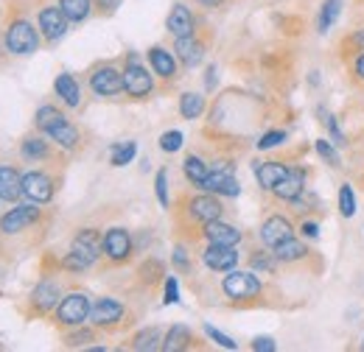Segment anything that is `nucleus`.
<instances>
[{"label": "nucleus", "instance_id": "f257e3e1", "mask_svg": "<svg viewBox=\"0 0 364 352\" xmlns=\"http://www.w3.org/2000/svg\"><path fill=\"white\" fill-rule=\"evenodd\" d=\"M104 252V238L95 232V229H82L76 238H73V246H70V255L65 258V268L70 271H85L90 268Z\"/></svg>", "mask_w": 364, "mask_h": 352}, {"label": "nucleus", "instance_id": "f03ea898", "mask_svg": "<svg viewBox=\"0 0 364 352\" xmlns=\"http://www.w3.org/2000/svg\"><path fill=\"white\" fill-rule=\"evenodd\" d=\"M37 45H40V37H37V28H34L31 23L17 20V23L9 26V31H6V48H9L11 53L26 56V53H34Z\"/></svg>", "mask_w": 364, "mask_h": 352}, {"label": "nucleus", "instance_id": "7ed1b4c3", "mask_svg": "<svg viewBox=\"0 0 364 352\" xmlns=\"http://www.w3.org/2000/svg\"><path fill=\"white\" fill-rule=\"evenodd\" d=\"M90 299L85 294H68L56 308V319L62 324H68V327H79V324H85L90 319Z\"/></svg>", "mask_w": 364, "mask_h": 352}, {"label": "nucleus", "instance_id": "20e7f679", "mask_svg": "<svg viewBox=\"0 0 364 352\" xmlns=\"http://www.w3.org/2000/svg\"><path fill=\"white\" fill-rule=\"evenodd\" d=\"M222 288H225V294H228L230 299H252L261 291V282L250 271H232V274L225 277Z\"/></svg>", "mask_w": 364, "mask_h": 352}, {"label": "nucleus", "instance_id": "39448f33", "mask_svg": "<svg viewBox=\"0 0 364 352\" xmlns=\"http://www.w3.org/2000/svg\"><path fill=\"white\" fill-rule=\"evenodd\" d=\"M151 87H154L151 73H149L143 65H137V59L132 56L129 65H127V70H124V89H127L132 98H143V95L151 92Z\"/></svg>", "mask_w": 364, "mask_h": 352}, {"label": "nucleus", "instance_id": "423d86ee", "mask_svg": "<svg viewBox=\"0 0 364 352\" xmlns=\"http://www.w3.org/2000/svg\"><path fill=\"white\" fill-rule=\"evenodd\" d=\"M37 219H40V207H34V202L31 204H20V207H11L0 219V229L6 235H14V232H23L28 224H34Z\"/></svg>", "mask_w": 364, "mask_h": 352}, {"label": "nucleus", "instance_id": "0eeeda50", "mask_svg": "<svg viewBox=\"0 0 364 352\" xmlns=\"http://www.w3.org/2000/svg\"><path fill=\"white\" fill-rule=\"evenodd\" d=\"M23 196H28L34 204H48L53 199V182L40 171H28L23 176Z\"/></svg>", "mask_w": 364, "mask_h": 352}, {"label": "nucleus", "instance_id": "6e6552de", "mask_svg": "<svg viewBox=\"0 0 364 352\" xmlns=\"http://www.w3.org/2000/svg\"><path fill=\"white\" fill-rule=\"evenodd\" d=\"M90 87L95 95H104V98L118 95L124 89V73L115 70V67H109V65L107 67H98L90 76Z\"/></svg>", "mask_w": 364, "mask_h": 352}, {"label": "nucleus", "instance_id": "1a4fd4ad", "mask_svg": "<svg viewBox=\"0 0 364 352\" xmlns=\"http://www.w3.org/2000/svg\"><path fill=\"white\" fill-rule=\"evenodd\" d=\"M202 260H205V265H208V268H213V271H232V268H235V263H238V252H235V246L210 243V246L205 249Z\"/></svg>", "mask_w": 364, "mask_h": 352}, {"label": "nucleus", "instance_id": "9d476101", "mask_svg": "<svg viewBox=\"0 0 364 352\" xmlns=\"http://www.w3.org/2000/svg\"><path fill=\"white\" fill-rule=\"evenodd\" d=\"M68 17L62 14V9L59 6H48L40 11V28H43V34H46L50 43H56V40H62L65 34H68Z\"/></svg>", "mask_w": 364, "mask_h": 352}, {"label": "nucleus", "instance_id": "9b49d317", "mask_svg": "<svg viewBox=\"0 0 364 352\" xmlns=\"http://www.w3.org/2000/svg\"><path fill=\"white\" fill-rule=\"evenodd\" d=\"M104 252L112 258V260H127L129 252H132V238L127 229L121 226H112L107 235H104Z\"/></svg>", "mask_w": 364, "mask_h": 352}, {"label": "nucleus", "instance_id": "f8f14e48", "mask_svg": "<svg viewBox=\"0 0 364 352\" xmlns=\"http://www.w3.org/2000/svg\"><path fill=\"white\" fill-rule=\"evenodd\" d=\"M202 190H208V193H219V196H238V193H241L235 176L230 174L228 168L210 171L208 179H205V185H202Z\"/></svg>", "mask_w": 364, "mask_h": 352}, {"label": "nucleus", "instance_id": "ddd939ff", "mask_svg": "<svg viewBox=\"0 0 364 352\" xmlns=\"http://www.w3.org/2000/svg\"><path fill=\"white\" fill-rule=\"evenodd\" d=\"M121 319H124V305L115 302V299H107V297H104V299H98L90 308V321L98 324V327L115 324V321H121Z\"/></svg>", "mask_w": 364, "mask_h": 352}, {"label": "nucleus", "instance_id": "4468645a", "mask_svg": "<svg viewBox=\"0 0 364 352\" xmlns=\"http://www.w3.org/2000/svg\"><path fill=\"white\" fill-rule=\"evenodd\" d=\"M286 238H291V224L289 219H283V216H272V219L264 221V226H261V241L267 243V246H277L280 241H286Z\"/></svg>", "mask_w": 364, "mask_h": 352}, {"label": "nucleus", "instance_id": "2eb2a0df", "mask_svg": "<svg viewBox=\"0 0 364 352\" xmlns=\"http://www.w3.org/2000/svg\"><path fill=\"white\" fill-rule=\"evenodd\" d=\"M191 216L196 221H202V224H208V221H216L222 219V204H219V199L216 196H196L193 202H191Z\"/></svg>", "mask_w": 364, "mask_h": 352}, {"label": "nucleus", "instance_id": "dca6fc26", "mask_svg": "<svg viewBox=\"0 0 364 352\" xmlns=\"http://www.w3.org/2000/svg\"><path fill=\"white\" fill-rule=\"evenodd\" d=\"M166 26H168V31H171L174 37H191V34H193V14H191V9L177 3V6L171 9V14H168Z\"/></svg>", "mask_w": 364, "mask_h": 352}, {"label": "nucleus", "instance_id": "f3484780", "mask_svg": "<svg viewBox=\"0 0 364 352\" xmlns=\"http://www.w3.org/2000/svg\"><path fill=\"white\" fill-rule=\"evenodd\" d=\"M205 238L210 241V243H225V246H235L238 241H241V232L235 229V226H230V224H222V221H208L205 224Z\"/></svg>", "mask_w": 364, "mask_h": 352}, {"label": "nucleus", "instance_id": "a211bd4d", "mask_svg": "<svg viewBox=\"0 0 364 352\" xmlns=\"http://www.w3.org/2000/svg\"><path fill=\"white\" fill-rule=\"evenodd\" d=\"M303 187H306V176L303 171H289L283 182H277L274 185V196L277 199H286V202H297L300 199V193H303Z\"/></svg>", "mask_w": 364, "mask_h": 352}, {"label": "nucleus", "instance_id": "6ab92c4d", "mask_svg": "<svg viewBox=\"0 0 364 352\" xmlns=\"http://www.w3.org/2000/svg\"><path fill=\"white\" fill-rule=\"evenodd\" d=\"M20 196H23V176L14 168L3 165L0 168V199L3 202H17Z\"/></svg>", "mask_w": 364, "mask_h": 352}, {"label": "nucleus", "instance_id": "aec40b11", "mask_svg": "<svg viewBox=\"0 0 364 352\" xmlns=\"http://www.w3.org/2000/svg\"><path fill=\"white\" fill-rule=\"evenodd\" d=\"M149 62H151V70L163 79H174L177 76V59L166 50V48H151L149 50Z\"/></svg>", "mask_w": 364, "mask_h": 352}, {"label": "nucleus", "instance_id": "412c9836", "mask_svg": "<svg viewBox=\"0 0 364 352\" xmlns=\"http://www.w3.org/2000/svg\"><path fill=\"white\" fill-rule=\"evenodd\" d=\"M53 87H56V95H59L68 106H79V101H82V89H79V82H76L70 73H59L56 82H53Z\"/></svg>", "mask_w": 364, "mask_h": 352}, {"label": "nucleus", "instance_id": "4be33fe9", "mask_svg": "<svg viewBox=\"0 0 364 352\" xmlns=\"http://www.w3.org/2000/svg\"><path fill=\"white\" fill-rule=\"evenodd\" d=\"M286 174H289V168H286V165H280V163H261V165L255 168L258 185H261L264 190H274V185H277V182H283Z\"/></svg>", "mask_w": 364, "mask_h": 352}, {"label": "nucleus", "instance_id": "5701e85b", "mask_svg": "<svg viewBox=\"0 0 364 352\" xmlns=\"http://www.w3.org/2000/svg\"><path fill=\"white\" fill-rule=\"evenodd\" d=\"M177 56L182 59V65H188V67H196L199 62H202V56H205V50H202V45L193 40V34L191 37H177Z\"/></svg>", "mask_w": 364, "mask_h": 352}, {"label": "nucleus", "instance_id": "b1692460", "mask_svg": "<svg viewBox=\"0 0 364 352\" xmlns=\"http://www.w3.org/2000/svg\"><path fill=\"white\" fill-rule=\"evenodd\" d=\"M46 134L53 140V143H59L62 148H76V143H79V129H76V126H70L65 118H62L59 123H53Z\"/></svg>", "mask_w": 364, "mask_h": 352}, {"label": "nucleus", "instance_id": "393cba45", "mask_svg": "<svg viewBox=\"0 0 364 352\" xmlns=\"http://www.w3.org/2000/svg\"><path fill=\"white\" fill-rule=\"evenodd\" d=\"M274 260H283V263H294V260H300V258H306V246L300 243V241H294V235L291 238H286V241H280L277 246H274Z\"/></svg>", "mask_w": 364, "mask_h": 352}, {"label": "nucleus", "instance_id": "a878e982", "mask_svg": "<svg viewBox=\"0 0 364 352\" xmlns=\"http://www.w3.org/2000/svg\"><path fill=\"white\" fill-rule=\"evenodd\" d=\"M31 302L37 305V310H53V305L59 302V288H56V282H40V285L34 288Z\"/></svg>", "mask_w": 364, "mask_h": 352}, {"label": "nucleus", "instance_id": "bb28decb", "mask_svg": "<svg viewBox=\"0 0 364 352\" xmlns=\"http://www.w3.org/2000/svg\"><path fill=\"white\" fill-rule=\"evenodd\" d=\"M59 9L70 23H82L90 17L92 0H59Z\"/></svg>", "mask_w": 364, "mask_h": 352}, {"label": "nucleus", "instance_id": "cd10ccee", "mask_svg": "<svg viewBox=\"0 0 364 352\" xmlns=\"http://www.w3.org/2000/svg\"><path fill=\"white\" fill-rule=\"evenodd\" d=\"M191 344V330L185 327V324H174L168 333H166V339H163V350L166 352H180L185 350Z\"/></svg>", "mask_w": 364, "mask_h": 352}, {"label": "nucleus", "instance_id": "c85d7f7f", "mask_svg": "<svg viewBox=\"0 0 364 352\" xmlns=\"http://www.w3.org/2000/svg\"><path fill=\"white\" fill-rule=\"evenodd\" d=\"M202 109H205V98H202L199 92H185V95L180 98V115L185 118V121L199 118Z\"/></svg>", "mask_w": 364, "mask_h": 352}, {"label": "nucleus", "instance_id": "c756f323", "mask_svg": "<svg viewBox=\"0 0 364 352\" xmlns=\"http://www.w3.org/2000/svg\"><path fill=\"white\" fill-rule=\"evenodd\" d=\"M182 168H185V176H188L196 187H202V185H205V179H208V174H210V171H208V165H205L199 157H193V154L185 160V165H182Z\"/></svg>", "mask_w": 364, "mask_h": 352}, {"label": "nucleus", "instance_id": "7c9ffc66", "mask_svg": "<svg viewBox=\"0 0 364 352\" xmlns=\"http://www.w3.org/2000/svg\"><path fill=\"white\" fill-rule=\"evenodd\" d=\"M163 333L157 330V327H149V330H143V333H137V339H135V350L140 352H151V350H163Z\"/></svg>", "mask_w": 364, "mask_h": 352}, {"label": "nucleus", "instance_id": "2f4dec72", "mask_svg": "<svg viewBox=\"0 0 364 352\" xmlns=\"http://www.w3.org/2000/svg\"><path fill=\"white\" fill-rule=\"evenodd\" d=\"M135 154H137L135 143H118V145H112V165L115 168H124V165H129L135 160Z\"/></svg>", "mask_w": 364, "mask_h": 352}, {"label": "nucleus", "instance_id": "473e14b6", "mask_svg": "<svg viewBox=\"0 0 364 352\" xmlns=\"http://www.w3.org/2000/svg\"><path fill=\"white\" fill-rule=\"evenodd\" d=\"M339 11H342V0H325L322 14H319V31H328V28L336 23Z\"/></svg>", "mask_w": 364, "mask_h": 352}, {"label": "nucleus", "instance_id": "72a5a7b5", "mask_svg": "<svg viewBox=\"0 0 364 352\" xmlns=\"http://www.w3.org/2000/svg\"><path fill=\"white\" fill-rule=\"evenodd\" d=\"M339 213L345 219H353L356 216V196H353V187L350 185H342L339 187Z\"/></svg>", "mask_w": 364, "mask_h": 352}, {"label": "nucleus", "instance_id": "f704fd0d", "mask_svg": "<svg viewBox=\"0 0 364 352\" xmlns=\"http://www.w3.org/2000/svg\"><path fill=\"white\" fill-rule=\"evenodd\" d=\"M23 157L26 160H43L48 154V145L46 140H40V137H28V140H23Z\"/></svg>", "mask_w": 364, "mask_h": 352}, {"label": "nucleus", "instance_id": "c9c22d12", "mask_svg": "<svg viewBox=\"0 0 364 352\" xmlns=\"http://www.w3.org/2000/svg\"><path fill=\"white\" fill-rule=\"evenodd\" d=\"M65 115L59 112V109H53V106H40L37 109V129H43V132H48L53 123H59Z\"/></svg>", "mask_w": 364, "mask_h": 352}, {"label": "nucleus", "instance_id": "e433bc0d", "mask_svg": "<svg viewBox=\"0 0 364 352\" xmlns=\"http://www.w3.org/2000/svg\"><path fill=\"white\" fill-rule=\"evenodd\" d=\"M154 190H157L160 207H168V171H157V176H154Z\"/></svg>", "mask_w": 364, "mask_h": 352}, {"label": "nucleus", "instance_id": "4c0bfd02", "mask_svg": "<svg viewBox=\"0 0 364 352\" xmlns=\"http://www.w3.org/2000/svg\"><path fill=\"white\" fill-rule=\"evenodd\" d=\"M317 154L325 160V163H331L333 168H339L342 163H339V154H336V148L328 143V140H317Z\"/></svg>", "mask_w": 364, "mask_h": 352}, {"label": "nucleus", "instance_id": "58836bf2", "mask_svg": "<svg viewBox=\"0 0 364 352\" xmlns=\"http://www.w3.org/2000/svg\"><path fill=\"white\" fill-rule=\"evenodd\" d=\"M205 333H208V339H213L219 347H225V350H238V344H235L230 336H225L222 330H216L213 324H205Z\"/></svg>", "mask_w": 364, "mask_h": 352}, {"label": "nucleus", "instance_id": "ea45409f", "mask_svg": "<svg viewBox=\"0 0 364 352\" xmlns=\"http://www.w3.org/2000/svg\"><path fill=\"white\" fill-rule=\"evenodd\" d=\"M160 148L163 151H168V154H174V151H180L182 148V132H166L163 137H160Z\"/></svg>", "mask_w": 364, "mask_h": 352}, {"label": "nucleus", "instance_id": "a19ab883", "mask_svg": "<svg viewBox=\"0 0 364 352\" xmlns=\"http://www.w3.org/2000/svg\"><path fill=\"white\" fill-rule=\"evenodd\" d=\"M163 302H166V305H177V302H180V285H177L174 277L166 280V297H163Z\"/></svg>", "mask_w": 364, "mask_h": 352}, {"label": "nucleus", "instance_id": "79ce46f5", "mask_svg": "<svg viewBox=\"0 0 364 352\" xmlns=\"http://www.w3.org/2000/svg\"><path fill=\"white\" fill-rule=\"evenodd\" d=\"M286 140V132H267L261 140H258V148L261 151H267V148H274V145H280Z\"/></svg>", "mask_w": 364, "mask_h": 352}, {"label": "nucleus", "instance_id": "37998d69", "mask_svg": "<svg viewBox=\"0 0 364 352\" xmlns=\"http://www.w3.org/2000/svg\"><path fill=\"white\" fill-rule=\"evenodd\" d=\"M252 350L255 352H274V341L269 336H258L255 341H252Z\"/></svg>", "mask_w": 364, "mask_h": 352}, {"label": "nucleus", "instance_id": "c03bdc74", "mask_svg": "<svg viewBox=\"0 0 364 352\" xmlns=\"http://www.w3.org/2000/svg\"><path fill=\"white\" fill-rule=\"evenodd\" d=\"M92 336L87 330H82V333H73V336H68V344L70 347H79V344H85V341H90Z\"/></svg>", "mask_w": 364, "mask_h": 352}, {"label": "nucleus", "instance_id": "a18cd8bd", "mask_svg": "<svg viewBox=\"0 0 364 352\" xmlns=\"http://www.w3.org/2000/svg\"><path fill=\"white\" fill-rule=\"evenodd\" d=\"M252 268H255V271H272V260L258 255V258H252Z\"/></svg>", "mask_w": 364, "mask_h": 352}, {"label": "nucleus", "instance_id": "49530a36", "mask_svg": "<svg viewBox=\"0 0 364 352\" xmlns=\"http://www.w3.org/2000/svg\"><path fill=\"white\" fill-rule=\"evenodd\" d=\"M303 232H306L309 238H317V235H319V226L314 224V221H306V224H303Z\"/></svg>", "mask_w": 364, "mask_h": 352}, {"label": "nucleus", "instance_id": "de8ad7c7", "mask_svg": "<svg viewBox=\"0 0 364 352\" xmlns=\"http://www.w3.org/2000/svg\"><path fill=\"white\" fill-rule=\"evenodd\" d=\"M350 43L356 45V48H362V50H364V31H359V34H353V37H350Z\"/></svg>", "mask_w": 364, "mask_h": 352}, {"label": "nucleus", "instance_id": "09e8293b", "mask_svg": "<svg viewBox=\"0 0 364 352\" xmlns=\"http://www.w3.org/2000/svg\"><path fill=\"white\" fill-rule=\"evenodd\" d=\"M174 260H177V265H188V258H185V249H177Z\"/></svg>", "mask_w": 364, "mask_h": 352}, {"label": "nucleus", "instance_id": "8fccbe9b", "mask_svg": "<svg viewBox=\"0 0 364 352\" xmlns=\"http://www.w3.org/2000/svg\"><path fill=\"white\" fill-rule=\"evenodd\" d=\"M356 73H359V76L364 79V53L359 56V59H356Z\"/></svg>", "mask_w": 364, "mask_h": 352}, {"label": "nucleus", "instance_id": "3c124183", "mask_svg": "<svg viewBox=\"0 0 364 352\" xmlns=\"http://www.w3.org/2000/svg\"><path fill=\"white\" fill-rule=\"evenodd\" d=\"M101 3H104L107 9H115V6H118V0H101Z\"/></svg>", "mask_w": 364, "mask_h": 352}, {"label": "nucleus", "instance_id": "603ef678", "mask_svg": "<svg viewBox=\"0 0 364 352\" xmlns=\"http://www.w3.org/2000/svg\"><path fill=\"white\" fill-rule=\"evenodd\" d=\"M199 3H202V6H219L222 0H199Z\"/></svg>", "mask_w": 364, "mask_h": 352}]
</instances>
